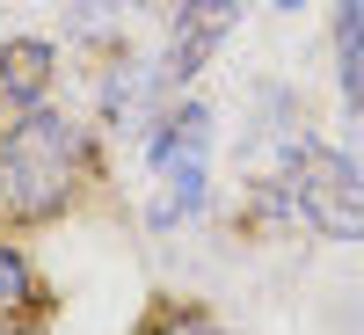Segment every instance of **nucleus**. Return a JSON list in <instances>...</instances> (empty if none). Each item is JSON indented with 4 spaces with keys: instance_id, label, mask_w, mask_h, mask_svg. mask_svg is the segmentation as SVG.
I'll use <instances>...</instances> for the list:
<instances>
[{
    "instance_id": "f257e3e1",
    "label": "nucleus",
    "mask_w": 364,
    "mask_h": 335,
    "mask_svg": "<svg viewBox=\"0 0 364 335\" xmlns=\"http://www.w3.org/2000/svg\"><path fill=\"white\" fill-rule=\"evenodd\" d=\"M87 168H95V146H87V124L66 110H22L8 139H0V204H8V219L22 226H44L58 219L73 197Z\"/></svg>"
},
{
    "instance_id": "f03ea898",
    "label": "nucleus",
    "mask_w": 364,
    "mask_h": 335,
    "mask_svg": "<svg viewBox=\"0 0 364 335\" xmlns=\"http://www.w3.org/2000/svg\"><path fill=\"white\" fill-rule=\"evenodd\" d=\"M277 182H284V197H291V219H306L314 233L343 240V248H364V161L357 154L306 139L284 161Z\"/></svg>"
},
{
    "instance_id": "7ed1b4c3",
    "label": "nucleus",
    "mask_w": 364,
    "mask_h": 335,
    "mask_svg": "<svg viewBox=\"0 0 364 335\" xmlns=\"http://www.w3.org/2000/svg\"><path fill=\"white\" fill-rule=\"evenodd\" d=\"M248 15V0H175L168 8V51H161V66L175 87H190L204 73V58L226 44V29Z\"/></svg>"
},
{
    "instance_id": "20e7f679",
    "label": "nucleus",
    "mask_w": 364,
    "mask_h": 335,
    "mask_svg": "<svg viewBox=\"0 0 364 335\" xmlns=\"http://www.w3.org/2000/svg\"><path fill=\"white\" fill-rule=\"evenodd\" d=\"M51 80H58V51L44 37H15V44H0V110H37L51 95Z\"/></svg>"
},
{
    "instance_id": "39448f33",
    "label": "nucleus",
    "mask_w": 364,
    "mask_h": 335,
    "mask_svg": "<svg viewBox=\"0 0 364 335\" xmlns=\"http://www.w3.org/2000/svg\"><path fill=\"white\" fill-rule=\"evenodd\" d=\"M139 335H226V328L211 321L204 307H182V299H168V307L146 314V328H139Z\"/></svg>"
},
{
    "instance_id": "423d86ee",
    "label": "nucleus",
    "mask_w": 364,
    "mask_h": 335,
    "mask_svg": "<svg viewBox=\"0 0 364 335\" xmlns=\"http://www.w3.org/2000/svg\"><path fill=\"white\" fill-rule=\"evenodd\" d=\"M29 299H44V292H37V270H29V255H22V248H0V314L29 307Z\"/></svg>"
},
{
    "instance_id": "0eeeda50",
    "label": "nucleus",
    "mask_w": 364,
    "mask_h": 335,
    "mask_svg": "<svg viewBox=\"0 0 364 335\" xmlns=\"http://www.w3.org/2000/svg\"><path fill=\"white\" fill-rule=\"evenodd\" d=\"M269 8H277V15H299V8H306V0H269Z\"/></svg>"
},
{
    "instance_id": "6e6552de",
    "label": "nucleus",
    "mask_w": 364,
    "mask_h": 335,
    "mask_svg": "<svg viewBox=\"0 0 364 335\" xmlns=\"http://www.w3.org/2000/svg\"><path fill=\"white\" fill-rule=\"evenodd\" d=\"M124 8H146V0H124Z\"/></svg>"
}]
</instances>
